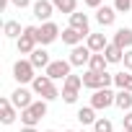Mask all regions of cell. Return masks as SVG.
I'll return each instance as SVG.
<instances>
[{"mask_svg": "<svg viewBox=\"0 0 132 132\" xmlns=\"http://www.w3.org/2000/svg\"><path fill=\"white\" fill-rule=\"evenodd\" d=\"M114 83V75L111 73H86L83 75V88H91V91H101V88H109Z\"/></svg>", "mask_w": 132, "mask_h": 132, "instance_id": "277c9868", "label": "cell"}, {"mask_svg": "<svg viewBox=\"0 0 132 132\" xmlns=\"http://www.w3.org/2000/svg\"><path fill=\"white\" fill-rule=\"evenodd\" d=\"M132 8V0H114V11L117 13H129Z\"/></svg>", "mask_w": 132, "mask_h": 132, "instance_id": "83f0119b", "label": "cell"}, {"mask_svg": "<svg viewBox=\"0 0 132 132\" xmlns=\"http://www.w3.org/2000/svg\"><path fill=\"white\" fill-rule=\"evenodd\" d=\"M122 122H124V129H127V132H132V111H127Z\"/></svg>", "mask_w": 132, "mask_h": 132, "instance_id": "4dcf8cb0", "label": "cell"}, {"mask_svg": "<svg viewBox=\"0 0 132 132\" xmlns=\"http://www.w3.org/2000/svg\"><path fill=\"white\" fill-rule=\"evenodd\" d=\"M83 88V75H68L62 80V101L65 104H75Z\"/></svg>", "mask_w": 132, "mask_h": 132, "instance_id": "3957f363", "label": "cell"}, {"mask_svg": "<svg viewBox=\"0 0 132 132\" xmlns=\"http://www.w3.org/2000/svg\"><path fill=\"white\" fill-rule=\"evenodd\" d=\"M75 117H78V122H80V124H96V119H98L93 106H80Z\"/></svg>", "mask_w": 132, "mask_h": 132, "instance_id": "7402d4cb", "label": "cell"}, {"mask_svg": "<svg viewBox=\"0 0 132 132\" xmlns=\"http://www.w3.org/2000/svg\"><path fill=\"white\" fill-rule=\"evenodd\" d=\"M31 11H34V16H36L42 23H47V21L52 18V13H54V5H52V0H34Z\"/></svg>", "mask_w": 132, "mask_h": 132, "instance_id": "7c38bea8", "label": "cell"}, {"mask_svg": "<svg viewBox=\"0 0 132 132\" xmlns=\"http://www.w3.org/2000/svg\"><path fill=\"white\" fill-rule=\"evenodd\" d=\"M114 106L122 109V111H132V93H129V91H117Z\"/></svg>", "mask_w": 132, "mask_h": 132, "instance_id": "603a6c76", "label": "cell"}, {"mask_svg": "<svg viewBox=\"0 0 132 132\" xmlns=\"http://www.w3.org/2000/svg\"><path fill=\"white\" fill-rule=\"evenodd\" d=\"M70 68H73L70 60H52V65L44 70V75H47V78H52V80H65L68 75H73V73H70Z\"/></svg>", "mask_w": 132, "mask_h": 132, "instance_id": "52a82bcc", "label": "cell"}, {"mask_svg": "<svg viewBox=\"0 0 132 132\" xmlns=\"http://www.w3.org/2000/svg\"><path fill=\"white\" fill-rule=\"evenodd\" d=\"M21 132H39V129H36V127H23Z\"/></svg>", "mask_w": 132, "mask_h": 132, "instance_id": "d6a6232c", "label": "cell"}, {"mask_svg": "<svg viewBox=\"0 0 132 132\" xmlns=\"http://www.w3.org/2000/svg\"><path fill=\"white\" fill-rule=\"evenodd\" d=\"M44 132H54V129H44Z\"/></svg>", "mask_w": 132, "mask_h": 132, "instance_id": "e575fe53", "label": "cell"}, {"mask_svg": "<svg viewBox=\"0 0 132 132\" xmlns=\"http://www.w3.org/2000/svg\"><path fill=\"white\" fill-rule=\"evenodd\" d=\"M104 57H106V62H109V65H117V62H122V60H124V49H122V47H117L114 42H109V47L104 49Z\"/></svg>", "mask_w": 132, "mask_h": 132, "instance_id": "d6986e66", "label": "cell"}, {"mask_svg": "<svg viewBox=\"0 0 132 132\" xmlns=\"http://www.w3.org/2000/svg\"><path fill=\"white\" fill-rule=\"evenodd\" d=\"M93 132H114V124H111V119H104V117H98V119H96V124H93Z\"/></svg>", "mask_w": 132, "mask_h": 132, "instance_id": "4316f807", "label": "cell"}, {"mask_svg": "<svg viewBox=\"0 0 132 132\" xmlns=\"http://www.w3.org/2000/svg\"><path fill=\"white\" fill-rule=\"evenodd\" d=\"M18 109L13 106V101L11 98H0V122H3V124H13L16 122V114Z\"/></svg>", "mask_w": 132, "mask_h": 132, "instance_id": "4fadbf2b", "label": "cell"}, {"mask_svg": "<svg viewBox=\"0 0 132 132\" xmlns=\"http://www.w3.org/2000/svg\"><path fill=\"white\" fill-rule=\"evenodd\" d=\"M106 65H109V62H106V57H104V52H101V54H93V57H91L88 70H91V73H106Z\"/></svg>", "mask_w": 132, "mask_h": 132, "instance_id": "484cf974", "label": "cell"}, {"mask_svg": "<svg viewBox=\"0 0 132 132\" xmlns=\"http://www.w3.org/2000/svg\"><path fill=\"white\" fill-rule=\"evenodd\" d=\"M111 42H114L117 47H122L124 52H127V49H132V29H124V26H122V29H117V34H114V39H111Z\"/></svg>", "mask_w": 132, "mask_h": 132, "instance_id": "ac0fdd59", "label": "cell"}, {"mask_svg": "<svg viewBox=\"0 0 132 132\" xmlns=\"http://www.w3.org/2000/svg\"><path fill=\"white\" fill-rule=\"evenodd\" d=\"M57 36H60V26H57L54 21L42 23V26H39V31H36V42H39V47H47V44L57 42Z\"/></svg>", "mask_w": 132, "mask_h": 132, "instance_id": "ba28073f", "label": "cell"}, {"mask_svg": "<svg viewBox=\"0 0 132 132\" xmlns=\"http://www.w3.org/2000/svg\"><path fill=\"white\" fill-rule=\"evenodd\" d=\"M44 117H47V101H44V98L34 101L29 109L21 111V122H23V127H36Z\"/></svg>", "mask_w": 132, "mask_h": 132, "instance_id": "7a4b0ae2", "label": "cell"}, {"mask_svg": "<svg viewBox=\"0 0 132 132\" xmlns=\"http://www.w3.org/2000/svg\"><path fill=\"white\" fill-rule=\"evenodd\" d=\"M13 78L23 86V83H34V78H36V68L31 65V60H18L16 65H13Z\"/></svg>", "mask_w": 132, "mask_h": 132, "instance_id": "8992f818", "label": "cell"}, {"mask_svg": "<svg viewBox=\"0 0 132 132\" xmlns=\"http://www.w3.org/2000/svg\"><path fill=\"white\" fill-rule=\"evenodd\" d=\"M65 132H78V129H65ZM80 132H83V129H80Z\"/></svg>", "mask_w": 132, "mask_h": 132, "instance_id": "836d02e7", "label": "cell"}, {"mask_svg": "<svg viewBox=\"0 0 132 132\" xmlns=\"http://www.w3.org/2000/svg\"><path fill=\"white\" fill-rule=\"evenodd\" d=\"M83 39H88V36H86V34H80V31H75V29H70V26L62 31V42H65V44H70V47L83 44Z\"/></svg>", "mask_w": 132, "mask_h": 132, "instance_id": "ffe728a7", "label": "cell"}, {"mask_svg": "<svg viewBox=\"0 0 132 132\" xmlns=\"http://www.w3.org/2000/svg\"><path fill=\"white\" fill-rule=\"evenodd\" d=\"M36 31H39V26H23V34H21V39L16 42V47H18L21 54H31V52L39 47V42H36Z\"/></svg>", "mask_w": 132, "mask_h": 132, "instance_id": "5b68a950", "label": "cell"}, {"mask_svg": "<svg viewBox=\"0 0 132 132\" xmlns=\"http://www.w3.org/2000/svg\"><path fill=\"white\" fill-rule=\"evenodd\" d=\"M91 57H93V52L86 47V44H78V47H73L70 49V65H73V68H83V65H88L91 62Z\"/></svg>", "mask_w": 132, "mask_h": 132, "instance_id": "30bf717a", "label": "cell"}, {"mask_svg": "<svg viewBox=\"0 0 132 132\" xmlns=\"http://www.w3.org/2000/svg\"><path fill=\"white\" fill-rule=\"evenodd\" d=\"M88 23H91V21H88V16H86V13H78V11H75V13L70 16V29H75V31H80V34H86V36L91 34Z\"/></svg>", "mask_w": 132, "mask_h": 132, "instance_id": "e0dca14e", "label": "cell"}, {"mask_svg": "<svg viewBox=\"0 0 132 132\" xmlns=\"http://www.w3.org/2000/svg\"><path fill=\"white\" fill-rule=\"evenodd\" d=\"M83 3H86L88 8H93V11H98V8H101V3H104V0H83Z\"/></svg>", "mask_w": 132, "mask_h": 132, "instance_id": "1f68e13d", "label": "cell"}, {"mask_svg": "<svg viewBox=\"0 0 132 132\" xmlns=\"http://www.w3.org/2000/svg\"><path fill=\"white\" fill-rule=\"evenodd\" d=\"M31 91H34L36 96H42L44 101H54V98H60V96H62V93L57 91L54 80H52V78H47V75H36V78H34V83H31Z\"/></svg>", "mask_w": 132, "mask_h": 132, "instance_id": "6da1fadb", "label": "cell"}, {"mask_svg": "<svg viewBox=\"0 0 132 132\" xmlns=\"http://www.w3.org/2000/svg\"><path fill=\"white\" fill-rule=\"evenodd\" d=\"M122 62H124V70H127V73H132V49H127V52H124V60H122Z\"/></svg>", "mask_w": 132, "mask_h": 132, "instance_id": "f1b7e54d", "label": "cell"}, {"mask_svg": "<svg viewBox=\"0 0 132 132\" xmlns=\"http://www.w3.org/2000/svg\"><path fill=\"white\" fill-rule=\"evenodd\" d=\"M96 21H98V26H114V21H117V11L109 8V5H101V8L96 11Z\"/></svg>", "mask_w": 132, "mask_h": 132, "instance_id": "2e32d148", "label": "cell"}, {"mask_svg": "<svg viewBox=\"0 0 132 132\" xmlns=\"http://www.w3.org/2000/svg\"><path fill=\"white\" fill-rule=\"evenodd\" d=\"M11 5H16V8H29V5H34V0H11Z\"/></svg>", "mask_w": 132, "mask_h": 132, "instance_id": "f546056e", "label": "cell"}, {"mask_svg": "<svg viewBox=\"0 0 132 132\" xmlns=\"http://www.w3.org/2000/svg\"><path fill=\"white\" fill-rule=\"evenodd\" d=\"M29 60H31V65H34V68L39 70V68H49V65H52V60H49V52L44 49V47H36L31 54H29Z\"/></svg>", "mask_w": 132, "mask_h": 132, "instance_id": "9a60e30c", "label": "cell"}, {"mask_svg": "<svg viewBox=\"0 0 132 132\" xmlns=\"http://www.w3.org/2000/svg\"><path fill=\"white\" fill-rule=\"evenodd\" d=\"M122 132H127V129H122Z\"/></svg>", "mask_w": 132, "mask_h": 132, "instance_id": "d590c367", "label": "cell"}, {"mask_svg": "<svg viewBox=\"0 0 132 132\" xmlns=\"http://www.w3.org/2000/svg\"><path fill=\"white\" fill-rule=\"evenodd\" d=\"M114 86H117L119 91H129V93H132V73H127V70L117 73V75H114Z\"/></svg>", "mask_w": 132, "mask_h": 132, "instance_id": "cb8c5ba5", "label": "cell"}, {"mask_svg": "<svg viewBox=\"0 0 132 132\" xmlns=\"http://www.w3.org/2000/svg\"><path fill=\"white\" fill-rule=\"evenodd\" d=\"M52 5H54L57 13H68V16H73V13L78 11V0H52Z\"/></svg>", "mask_w": 132, "mask_h": 132, "instance_id": "44dd1931", "label": "cell"}, {"mask_svg": "<svg viewBox=\"0 0 132 132\" xmlns=\"http://www.w3.org/2000/svg\"><path fill=\"white\" fill-rule=\"evenodd\" d=\"M114 98H117V93H114L111 88H101V91H93V96H91V106H93L96 111H101V109L114 106Z\"/></svg>", "mask_w": 132, "mask_h": 132, "instance_id": "9c48e42d", "label": "cell"}, {"mask_svg": "<svg viewBox=\"0 0 132 132\" xmlns=\"http://www.w3.org/2000/svg\"><path fill=\"white\" fill-rule=\"evenodd\" d=\"M3 34H5L8 39H16V42H18L21 34H23V29H21L18 21H5V23H3Z\"/></svg>", "mask_w": 132, "mask_h": 132, "instance_id": "d4e9b609", "label": "cell"}, {"mask_svg": "<svg viewBox=\"0 0 132 132\" xmlns=\"http://www.w3.org/2000/svg\"><path fill=\"white\" fill-rule=\"evenodd\" d=\"M11 101H13V106H16V109H21V111H23V109H29V106L34 104V93H31L29 88L18 86V88L11 93Z\"/></svg>", "mask_w": 132, "mask_h": 132, "instance_id": "8fae6325", "label": "cell"}, {"mask_svg": "<svg viewBox=\"0 0 132 132\" xmlns=\"http://www.w3.org/2000/svg\"><path fill=\"white\" fill-rule=\"evenodd\" d=\"M86 47H88L93 54H101V52L109 47V39H106L104 34H93V31H91V34H88V39H86Z\"/></svg>", "mask_w": 132, "mask_h": 132, "instance_id": "5bb4252c", "label": "cell"}]
</instances>
